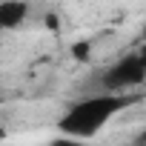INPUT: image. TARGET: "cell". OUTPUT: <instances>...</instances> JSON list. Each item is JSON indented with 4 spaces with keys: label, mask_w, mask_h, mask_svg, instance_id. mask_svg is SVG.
<instances>
[{
    "label": "cell",
    "mask_w": 146,
    "mask_h": 146,
    "mask_svg": "<svg viewBox=\"0 0 146 146\" xmlns=\"http://www.w3.org/2000/svg\"><path fill=\"white\" fill-rule=\"evenodd\" d=\"M129 103H132L129 95H106V92H100V95L83 98V100L72 103V106L63 112V117L57 120V129L63 132V137H72V140L83 143V140L95 137V135H98L117 112H123Z\"/></svg>",
    "instance_id": "cell-1"
},
{
    "label": "cell",
    "mask_w": 146,
    "mask_h": 146,
    "mask_svg": "<svg viewBox=\"0 0 146 146\" xmlns=\"http://www.w3.org/2000/svg\"><path fill=\"white\" fill-rule=\"evenodd\" d=\"M29 15L26 0H3L0 3V29H17Z\"/></svg>",
    "instance_id": "cell-3"
},
{
    "label": "cell",
    "mask_w": 146,
    "mask_h": 146,
    "mask_svg": "<svg viewBox=\"0 0 146 146\" xmlns=\"http://www.w3.org/2000/svg\"><path fill=\"white\" fill-rule=\"evenodd\" d=\"M143 78H146V57L140 52L126 54L103 72V92L106 95H126L129 89L140 86Z\"/></svg>",
    "instance_id": "cell-2"
},
{
    "label": "cell",
    "mask_w": 146,
    "mask_h": 146,
    "mask_svg": "<svg viewBox=\"0 0 146 146\" xmlns=\"http://www.w3.org/2000/svg\"><path fill=\"white\" fill-rule=\"evenodd\" d=\"M3 137H6V129H3V126H0V140H3Z\"/></svg>",
    "instance_id": "cell-5"
},
{
    "label": "cell",
    "mask_w": 146,
    "mask_h": 146,
    "mask_svg": "<svg viewBox=\"0 0 146 146\" xmlns=\"http://www.w3.org/2000/svg\"><path fill=\"white\" fill-rule=\"evenodd\" d=\"M52 146H80L78 140H72V137H63V140H54Z\"/></svg>",
    "instance_id": "cell-4"
}]
</instances>
